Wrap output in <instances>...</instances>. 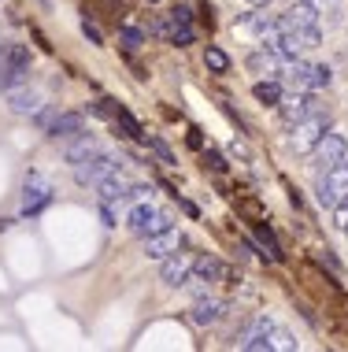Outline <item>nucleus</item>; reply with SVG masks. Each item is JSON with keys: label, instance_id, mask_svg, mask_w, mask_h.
<instances>
[{"label": "nucleus", "instance_id": "obj_1", "mask_svg": "<svg viewBox=\"0 0 348 352\" xmlns=\"http://www.w3.org/2000/svg\"><path fill=\"white\" fill-rule=\"evenodd\" d=\"M318 204L323 208H334L348 197V160H341V164H334V167H326V170H318Z\"/></svg>", "mask_w": 348, "mask_h": 352}, {"label": "nucleus", "instance_id": "obj_2", "mask_svg": "<svg viewBox=\"0 0 348 352\" xmlns=\"http://www.w3.org/2000/svg\"><path fill=\"white\" fill-rule=\"evenodd\" d=\"M126 223H130V230H134L141 241H145V237H152V234H159V230H167V226H171V215L159 212L152 201H137L134 208H130Z\"/></svg>", "mask_w": 348, "mask_h": 352}, {"label": "nucleus", "instance_id": "obj_3", "mask_svg": "<svg viewBox=\"0 0 348 352\" xmlns=\"http://www.w3.org/2000/svg\"><path fill=\"white\" fill-rule=\"evenodd\" d=\"M330 130V116H323V111H312L308 119L293 122V134H289V148L293 152H312L318 145V138Z\"/></svg>", "mask_w": 348, "mask_h": 352}, {"label": "nucleus", "instance_id": "obj_4", "mask_svg": "<svg viewBox=\"0 0 348 352\" xmlns=\"http://www.w3.org/2000/svg\"><path fill=\"white\" fill-rule=\"evenodd\" d=\"M108 175H119V160L108 156V152H93L89 160L74 164V182L78 186H97V182H104Z\"/></svg>", "mask_w": 348, "mask_h": 352}, {"label": "nucleus", "instance_id": "obj_5", "mask_svg": "<svg viewBox=\"0 0 348 352\" xmlns=\"http://www.w3.org/2000/svg\"><path fill=\"white\" fill-rule=\"evenodd\" d=\"M49 201H52V182L45 175H37V170H30L23 182V215H37Z\"/></svg>", "mask_w": 348, "mask_h": 352}, {"label": "nucleus", "instance_id": "obj_6", "mask_svg": "<svg viewBox=\"0 0 348 352\" xmlns=\"http://www.w3.org/2000/svg\"><path fill=\"white\" fill-rule=\"evenodd\" d=\"M278 111H281V119L293 126V122H300V119L312 116V111H318V104H315V97L308 89H293V93H281Z\"/></svg>", "mask_w": 348, "mask_h": 352}, {"label": "nucleus", "instance_id": "obj_7", "mask_svg": "<svg viewBox=\"0 0 348 352\" xmlns=\"http://www.w3.org/2000/svg\"><path fill=\"white\" fill-rule=\"evenodd\" d=\"M182 245H185L182 230L167 226V230H159V234H152V237H145V256H148V260H159V263H163L167 256H174L178 249H182Z\"/></svg>", "mask_w": 348, "mask_h": 352}, {"label": "nucleus", "instance_id": "obj_8", "mask_svg": "<svg viewBox=\"0 0 348 352\" xmlns=\"http://www.w3.org/2000/svg\"><path fill=\"white\" fill-rule=\"evenodd\" d=\"M312 152H315L318 170H326V167L341 164V160L348 156V141H345V134H330V130H326V134L318 138V145H315Z\"/></svg>", "mask_w": 348, "mask_h": 352}, {"label": "nucleus", "instance_id": "obj_9", "mask_svg": "<svg viewBox=\"0 0 348 352\" xmlns=\"http://www.w3.org/2000/svg\"><path fill=\"white\" fill-rule=\"evenodd\" d=\"M222 316H227V304H222L219 297H208V293H200V297L193 300V308H189L193 327H215Z\"/></svg>", "mask_w": 348, "mask_h": 352}, {"label": "nucleus", "instance_id": "obj_10", "mask_svg": "<svg viewBox=\"0 0 348 352\" xmlns=\"http://www.w3.org/2000/svg\"><path fill=\"white\" fill-rule=\"evenodd\" d=\"M189 271H193V256L174 252V256H167V260H163V271H159V278L171 285V289H178V285H185Z\"/></svg>", "mask_w": 348, "mask_h": 352}, {"label": "nucleus", "instance_id": "obj_11", "mask_svg": "<svg viewBox=\"0 0 348 352\" xmlns=\"http://www.w3.org/2000/svg\"><path fill=\"white\" fill-rule=\"evenodd\" d=\"M82 116L78 111H63V116H56L52 122H49V138L52 141H71V138H78L82 134Z\"/></svg>", "mask_w": 348, "mask_h": 352}, {"label": "nucleus", "instance_id": "obj_12", "mask_svg": "<svg viewBox=\"0 0 348 352\" xmlns=\"http://www.w3.org/2000/svg\"><path fill=\"white\" fill-rule=\"evenodd\" d=\"M8 108H12L15 116H34V111H41V93L26 89V85H15V89L8 93Z\"/></svg>", "mask_w": 348, "mask_h": 352}, {"label": "nucleus", "instance_id": "obj_13", "mask_svg": "<svg viewBox=\"0 0 348 352\" xmlns=\"http://www.w3.org/2000/svg\"><path fill=\"white\" fill-rule=\"evenodd\" d=\"M189 278H193V282H204V285L211 289V285L222 278V263L215 260V256H193V271H189Z\"/></svg>", "mask_w": 348, "mask_h": 352}, {"label": "nucleus", "instance_id": "obj_14", "mask_svg": "<svg viewBox=\"0 0 348 352\" xmlns=\"http://www.w3.org/2000/svg\"><path fill=\"white\" fill-rule=\"evenodd\" d=\"M93 152H100V145H97V138H89L86 130H82L78 138H71V145H67V152H63V160L74 167V164H82V160H89Z\"/></svg>", "mask_w": 348, "mask_h": 352}, {"label": "nucleus", "instance_id": "obj_15", "mask_svg": "<svg viewBox=\"0 0 348 352\" xmlns=\"http://www.w3.org/2000/svg\"><path fill=\"white\" fill-rule=\"evenodd\" d=\"M100 189V204H122V201H130V186L122 182L119 175H108L104 182H97Z\"/></svg>", "mask_w": 348, "mask_h": 352}, {"label": "nucleus", "instance_id": "obj_16", "mask_svg": "<svg viewBox=\"0 0 348 352\" xmlns=\"http://www.w3.org/2000/svg\"><path fill=\"white\" fill-rule=\"evenodd\" d=\"M248 67H252V71H259V74H281V60L267 49V45H263L259 52H252V56H248Z\"/></svg>", "mask_w": 348, "mask_h": 352}, {"label": "nucleus", "instance_id": "obj_17", "mask_svg": "<svg viewBox=\"0 0 348 352\" xmlns=\"http://www.w3.org/2000/svg\"><path fill=\"white\" fill-rule=\"evenodd\" d=\"M256 245L263 249V256H267L270 263H278L281 260V249H278V237L270 234V226L267 223H256Z\"/></svg>", "mask_w": 348, "mask_h": 352}, {"label": "nucleus", "instance_id": "obj_18", "mask_svg": "<svg viewBox=\"0 0 348 352\" xmlns=\"http://www.w3.org/2000/svg\"><path fill=\"white\" fill-rule=\"evenodd\" d=\"M26 67H15V63H8V60H0V93H12L15 85H23L26 82Z\"/></svg>", "mask_w": 348, "mask_h": 352}, {"label": "nucleus", "instance_id": "obj_19", "mask_svg": "<svg viewBox=\"0 0 348 352\" xmlns=\"http://www.w3.org/2000/svg\"><path fill=\"white\" fill-rule=\"evenodd\" d=\"M111 116H115V122H119L122 130H126V138H134V141H145V130H141V122H137L134 116H130L126 108H119V104H115V108H111Z\"/></svg>", "mask_w": 348, "mask_h": 352}, {"label": "nucleus", "instance_id": "obj_20", "mask_svg": "<svg viewBox=\"0 0 348 352\" xmlns=\"http://www.w3.org/2000/svg\"><path fill=\"white\" fill-rule=\"evenodd\" d=\"M248 30H256L263 41H270L278 30H281V19H270V15H252L248 19Z\"/></svg>", "mask_w": 348, "mask_h": 352}, {"label": "nucleus", "instance_id": "obj_21", "mask_svg": "<svg viewBox=\"0 0 348 352\" xmlns=\"http://www.w3.org/2000/svg\"><path fill=\"white\" fill-rule=\"evenodd\" d=\"M252 93H256L259 104H270V108H278V100H281V85L275 78H270V82H256V85H252Z\"/></svg>", "mask_w": 348, "mask_h": 352}, {"label": "nucleus", "instance_id": "obj_22", "mask_svg": "<svg viewBox=\"0 0 348 352\" xmlns=\"http://www.w3.org/2000/svg\"><path fill=\"white\" fill-rule=\"evenodd\" d=\"M204 63H208L211 74H227L230 71V56L222 49H215V45H208V52H204Z\"/></svg>", "mask_w": 348, "mask_h": 352}, {"label": "nucleus", "instance_id": "obj_23", "mask_svg": "<svg viewBox=\"0 0 348 352\" xmlns=\"http://www.w3.org/2000/svg\"><path fill=\"white\" fill-rule=\"evenodd\" d=\"M167 37H171L174 49H185V45H193V26H167Z\"/></svg>", "mask_w": 348, "mask_h": 352}, {"label": "nucleus", "instance_id": "obj_24", "mask_svg": "<svg viewBox=\"0 0 348 352\" xmlns=\"http://www.w3.org/2000/svg\"><path fill=\"white\" fill-rule=\"evenodd\" d=\"M330 67H318V63H312V78H308V89L312 93H318V89H326V85H330Z\"/></svg>", "mask_w": 348, "mask_h": 352}, {"label": "nucleus", "instance_id": "obj_25", "mask_svg": "<svg viewBox=\"0 0 348 352\" xmlns=\"http://www.w3.org/2000/svg\"><path fill=\"white\" fill-rule=\"evenodd\" d=\"M8 63H15V67H26L30 71V49L26 45H8V56H4Z\"/></svg>", "mask_w": 348, "mask_h": 352}, {"label": "nucleus", "instance_id": "obj_26", "mask_svg": "<svg viewBox=\"0 0 348 352\" xmlns=\"http://www.w3.org/2000/svg\"><path fill=\"white\" fill-rule=\"evenodd\" d=\"M270 349H286V352H293L297 349V341L289 330H281V327H270Z\"/></svg>", "mask_w": 348, "mask_h": 352}, {"label": "nucleus", "instance_id": "obj_27", "mask_svg": "<svg viewBox=\"0 0 348 352\" xmlns=\"http://www.w3.org/2000/svg\"><path fill=\"white\" fill-rule=\"evenodd\" d=\"M119 37H122L126 49H141V45H145V30H137V26H122Z\"/></svg>", "mask_w": 348, "mask_h": 352}, {"label": "nucleus", "instance_id": "obj_28", "mask_svg": "<svg viewBox=\"0 0 348 352\" xmlns=\"http://www.w3.org/2000/svg\"><path fill=\"white\" fill-rule=\"evenodd\" d=\"M167 23H171V26H189L193 23V8L189 4H178L174 12L167 15Z\"/></svg>", "mask_w": 348, "mask_h": 352}, {"label": "nucleus", "instance_id": "obj_29", "mask_svg": "<svg viewBox=\"0 0 348 352\" xmlns=\"http://www.w3.org/2000/svg\"><path fill=\"white\" fill-rule=\"evenodd\" d=\"M204 167H211V170H219V175H222V170H227L230 164H227V156H222V152L208 148V152H204Z\"/></svg>", "mask_w": 348, "mask_h": 352}, {"label": "nucleus", "instance_id": "obj_30", "mask_svg": "<svg viewBox=\"0 0 348 352\" xmlns=\"http://www.w3.org/2000/svg\"><path fill=\"white\" fill-rule=\"evenodd\" d=\"M148 148H152V152H156V156H159V160H163V164H174V152H171V148H167V145H163V141H156V138H152V141H148Z\"/></svg>", "mask_w": 348, "mask_h": 352}, {"label": "nucleus", "instance_id": "obj_31", "mask_svg": "<svg viewBox=\"0 0 348 352\" xmlns=\"http://www.w3.org/2000/svg\"><path fill=\"white\" fill-rule=\"evenodd\" d=\"M82 34H86V37H89V41H93V45H104V34H100V30H97V26H93V23H89V19H86V23H82Z\"/></svg>", "mask_w": 348, "mask_h": 352}, {"label": "nucleus", "instance_id": "obj_32", "mask_svg": "<svg viewBox=\"0 0 348 352\" xmlns=\"http://www.w3.org/2000/svg\"><path fill=\"white\" fill-rule=\"evenodd\" d=\"M318 263H326V267H330V271H341V263H337L330 252H318Z\"/></svg>", "mask_w": 348, "mask_h": 352}, {"label": "nucleus", "instance_id": "obj_33", "mask_svg": "<svg viewBox=\"0 0 348 352\" xmlns=\"http://www.w3.org/2000/svg\"><path fill=\"white\" fill-rule=\"evenodd\" d=\"M100 219H104V226H115V215H111V204H100Z\"/></svg>", "mask_w": 348, "mask_h": 352}, {"label": "nucleus", "instance_id": "obj_34", "mask_svg": "<svg viewBox=\"0 0 348 352\" xmlns=\"http://www.w3.org/2000/svg\"><path fill=\"white\" fill-rule=\"evenodd\" d=\"M189 145H193V148H204V138H200V130H189Z\"/></svg>", "mask_w": 348, "mask_h": 352}, {"label": "nucleus", "instance_id": "obj_35", "mask_svg": "<svg viewBox=\"0 0 348 352\" xmlns=\"http://www.w3.org/2000/svg\"><path fill=\"white\" fill-rule=\"evenodd\" d=\"M244 4H252V8H267L270 0H244Z\"/></svg>", "mask_w": 348, "mask_h": 352}, {"label": "nucleus", "instance_id": "obj_36", "mask_svg": "<svg viewBox=\"0 0 348 352\" xmlns=\"http://www.w3.org/2000/svg\"><path fill=\"white\" fill-rule=\"evenodd\" d=\"M345 237H348V223H345Z\"/></svg>", "mask_w": 348, "mask_h": 352}, {"label": "nucleus", "instance_id": "obj_37", "mask_svg": "<svg viewBox=\"0 0 348 352\" xmlns=\"http://www.w3.org/2000/svg\"><path fill=\"white\" fill-rule=\"evenodd\" d=\"M148 4H159V0H148Z\"/></svg>", "mask_w": 348, "mask_h": 352}]
</instances>
